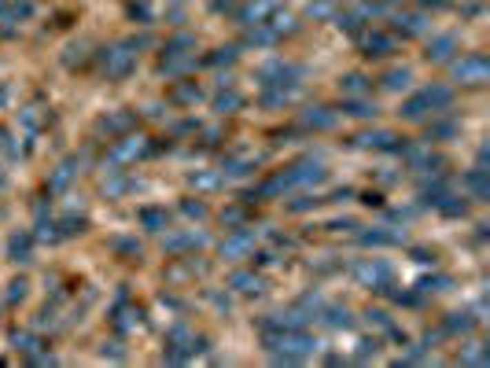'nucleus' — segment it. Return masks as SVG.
<instances>
[{
  "label": "nucleus",
  "instance_id": "nucleus-1",
  "mask_svg": "<svg viewBox=\"0 0 490 368\" xmlns=\"http://www.w3.org/2000/svg\"><path fill=\"white\" fill-rule=\"evenodd\" d=\"M321 181H325V166H321V162H314V159H306V162H295V166L273 173V177L258 188V196L269 199V196H280V192L310 188V184H321Z\"/></svg>",
  "mask_w": 490,
  "mask_h": 368
},
{
  "label": "nucleus",
  "instance_id": "nucleus-2",
  "mask_svg": "<svg viewBox=\"0 0 490 368\" xmlns=\"http://www.w3.org/2000/svg\"><path fill=\"white\" fill-rule=\"evenodd\" d=\"M450 100H453V92L446 89V85H428V89H420L417 96H409V100L402 103V118H406V122H424L428 114L446 111Z\"/></svg>",
  "mask_w": 490,
  "mask_h": 368
},
{
  "label": "nucleus",
  "instance_id": "nucleus-3",
  "mask_svg": "<svg viewBox=\"0 0 490 368\" xmlns=\"http://www.w3.org/2000/svg\"><path fill=\"white\" fill-rule=\"evenodd\" d=\"M254 78L262 81V89H295V85L306 78V67L287 63V59H269L254 70Z\"/></svg>",
  "mask_w": 490,
  "mask_h": 368
},
{
  "label": "nucleus",
  "instance_id": "nucleus-4",
  "mask_svg": "<svg viewBox=\"0 0 490 368\" xmlns=\"http://www.w3.org/2000/svg\"><path fill=\"white\" fill-rule=\"evenodd\" d=\"M103 74H108L111 81H122V78H130L133 67H136V52L133 45H111V48H103Z\"/></svg>",
  "mask_w": 490,
  "mask_h": 368
},
{
  "label": "nucleus",
  "instance_id": "nucleus-5",
  "mask_svg": "<svg viewBox=\"0 0 490 368\" xmlns=\"http://www.w3.org/2000/svg\"><path fill=\"white\" fill-rule=\"evenodd\" d=\"M453 78L461 85H483L490 78V59L483 52H468V56H461L453 63Z\"/></svg>",
  "mask_w": 490,
  "mask_h": 368
},
{
  "label": "nucleus",
  "instance_id": "nucleus-6",
  "mask_svg": "<svg viewBox=\"0 0 490 368\" xmlns=\"http://www.w3.org/2000/svg\"><path fill=\"white\" fill-rule=\"evenodd\" d=\"M358 48H361V56H369V59H383V56H391V52H398V34L365 30V34H358Z\"/></svg>",
  "mask_w": 490,
  "mask_h": 368
},
{
  "label": "nucleus",
  "instance_id": "nucleus-7",
  "mask_svg": "<svg viewBox=\"0 0 490 368\" xmlns=\"http://www.w3.org/2000/svg\"><path fill=\"white\" fill-rule=\"evenodd\" d=\"M144 155H152V144H147L144 136H122V140H114V147H111L114 166H130V162L144 159Z\"/></svg>",
  "mask_w": 490,
  "mask_h": 368
},
{
  "label": "nucleus",
  "instance_id": "nucleus-8",
  "mask_svg": "<svg viewBox=\"0 0 490 368\" xmlns=\"http://www.w3.org/2000/svg\"><path fill=\"white\" fill-rule=\"evenodd\" d=\"M354 280L358 284H365V287H376V291H383V287H391V265L387 262H358L354 265Z\"/></svg>",
  "mask_w": 490,
  "mask_h": 368
},
{
  "label": "nucleus",
  "instance_id": "nucleus-9",
  "mask_svg": "<svg viewBox=\"0 0 490 368\" xmlns=\"http://www.w3.org/2000/svg\"><path fill=\"white\" fill-rule=\"evenodd\" d=\"M273 12H280V0H247V4L236 12V19H240V26H258Z\"/></svg>",
  "mask_w": 490,
  "mask_h": 368
},
{
  "label": "nucleus",
  "instance_id": "nucleus-10",
  "mask_svg": "<svg viewBox=\"0 0 490 368\" xmlns=\"http://www.w3.org/2000/svg\"><path fill=\"white\" fill-rule=\"evenodd\" d=\"M391 23H395V34H402V37H424L431 30V19L424 12H402Z\"/></svg>",
  "mask_w": 490,
  "mask_h": 368
},
{
  "label": "nucleus",
  "instance_id": "nucleus-11",
  "mask_svg": "<svg viewBox=\"0 0 490 368\" xmlns=\"http://www.w3.org/2000/svg\"><path fill=\"white\" fill-rule=\"evenodd\" d=\"M361 147H376V151H402L406 147V136L391 133V129H376V133H361L354 136Z\"/></svg>",
  "mask_w": 490,
  "mask_h": 368
},
{
  "label": "nucleus",
  "instance_id": "nucleus-12",
  "mask_svg": "<svg viewBox=\"0 0 490 368\" xmlns=\"http://www.w3.org/2000/svg\"><path fill=\"white\" fill-rule=\"evenodd\" d=\"M251 251H254V232H247V229H236L225 243H221V254L232 258V262H236V258H247Z\"/></svg>",
  "mask_w": 490,
  "mask_h": 368
},
{
  "label": "nucleus",
  "instance_id": "nucleus-13",
  "mask_svg": "<svg viewBox=\"0 0 490 368\" xmlns=\"http://www.w3.org/2000/svg\"><path fill=\"white\" fill-rule=\"evenodd\" d=\"M465 188L472 192V199H476V203H487V199H490V181H487V170H483V166H476L472 173H465Z\"/></svg>",
  "mask_w": 490,
  "mask_h": 368
},
{
  "label": "nucleus",
  "instance_id": "nucleus-14",
  "mask_svg": "<svg viewBox=\"0 0 490 368\" xmlns=\"http://www.w3.org/2000/svg\"><path fill=\"white\" fill-rule=\"evenodd\" d=\"M457 52V37L453 34H439V37H431V45H428V59L431 63H446Z\"/></svg>",
  "mask_w": 490,
  "mask_h": 368
},
{
  "label": "nucleus",
  "instance_id": "nucleus-15",
  "mask_svg": "<svg viewBox=\"0 0 490 368\" xmlns=\"http://www.w3.org/2000/svg\"><path fill=\"white\" fill-rule=\"evenodd\" d=\"M358 243H365V247H398V243H406V232H383V229H372V232H361Z\"/></svg>",
  "mask_w": 490,
  "mask_h": 368
},
{
  "label": "nucleus",
  "instance_id": "nucleus-16",
  "mask_svg": "<svg viewBox=\"0 0 490 368\" xmlns=\"http://www.w3.org/2000/svg\"><path fill=\"white\" fill-rule=\"evenodd\" d=\"M229 287L240 291V295H258V291H262V276H258V273H247V269H240V273L229 276Z\"/></svg>",
  "mask_w": 490,
  "mask_h": 368
},
{
  "label": "nucleus",
  "instance_id": "nucleus-17",
  "mask_svg": "<svg viewBox=\"0 0 490 368\" xmlns=\"http://www.w3.org/2000/svg\"><path fill=\"white\" fill-rule=\"evenodd\" d=\"M303 125L306 129H332L336 111H328V107H310V111H303Z\"/></svg>",
  "mask_w": 490,
  "mask_h": 368
},
{
  "label": "nucleus",
  "instance_id": "nucleus-18",
  "mask_svg": "<svg viewBox=\"0 0 490 368\" xmlns=\"http://www.w3.org/2000/svg\"><path fill=\"white\" fill-rule=\"evenodd\" d=\"M243 107V96L236 89H229V85H221V92L214 96V111L218 114H232V111H240Z\"/></svg>",
  "mask_w": 490,
  "mask_h": 368
},
{
  "label": "nucleus",
  "instance_id": "nucleus-19",
  "mask_svg": "<svg viewBox=\"0 0 490 368\" xmlns=\"http://www.w3.org/2000/svg\"><path fill=\"white\" fill-rule=\"evenodd\" d=\"M339 92L343 96H365V92H372V81L365 74H347V78H339Z\"/></svg>",
  "mask_w": 490,
  "mask_h": 368
},
{
  "label": "nucleus",
  "instance_id": "nucleus-20",
  "mask_svg": "<svg viewBox=\"0 0 490 368\" xmlns=\"http://www.w3.org/2000/svg\"><path fill=\"white\" fill-rule=\"evenodd\" d=\"M409 81H413V70H409V67H395V70H387V74H383V78H380V85H383V89H387V92H398V89H406Z\"/></svg>",
  "mask_w": 490,
  "mask_h": 368
},
{
  "label": "nucleus",
  "instance_id": "nucleus-21",
  "mask_svg": "<svg viewBox=\"0 0 490 368\" xmlns=\"http://www.w3.org/2000/svg\"><path fill=\"white\" fill-rule=\"evenodd\" d=\"M343 111L354 114V118H376V103L365 100V96H347V100H343Z\"/></svg>",
  "mask_w": 490,
  "mask_h": 368
},
{
  "label": "nucleus",
  "instance_id": "nucleus-22",
  "mask_svg": "<svg viewBox=\"0 0 490 368\" xmlns=\"http://www.w3.org/2000/svg\"><path fill=\"white\" fill-rule=\"evenodd\" d=\"M203 243H207L203 232H185V236H170L166 251H188V247H203Z\"/></svg>",
  "mask_w": 490,
  "mask_h": 368
},
{
  "label": "nucleus",
  "instance_id": "nucleus-23",
  "mask_svg": "<svg viewBox=\"0 0 490 368\" xmlns=\"http://www.w3.org/2000/svg\"><path fill=\"white\" fill-rule=\"evenodd\" d=\"M166 221H170L166 210H159V207H144V210H141V225H144L147 232H163Z\"/></svg>",
  "mask_w": 490,
  "mask_h": 368
},
{
  "label": "nucleus",
  "instance_id": "nucleus-24",
  "mask_svg": "<svg viewBox=\"0 0 490 368\" xmlns=\"http://www.w3.org/2000/svg\"><path fill=\"white\" fill-rule=\"evenodd\" d=\"M254 170V159H229L225 166H221V177H247V173Z\"/></svg>",
  "mask_w": 490,
  "mask_h": 368
},
{
  "label": "nucleus",
  "instance_id": "nucleus-25",
  "mask_svg": "<svg viewBox=\"0 0 490 368\" xmlns=\"http://www.w3.org/2000/svg\"><path fill=\"white\" fill-rule=\"evenodd\" d=\"M192 188H199V192H214V188H221L225 184V177L221 173H192Z\"/></svg>",
  "mask_w": 490,
  "mask_h": 368
},
{
  "label": "nucleus",
  "instance_id": "nucleus-26",
  "mask_svg": "<svg viewBox=\"0 0 490 368\" xmlns=\"http://www.w3.org/2000/svg\"><path fill=\"white\" fill-rule=\"evenodd\" d=\"M74 173H78V170H74V162H63V166L48 177V188H67V184L74 181Z\"/></svg>",
  "mask_w": 490,
  "mask_h": 368
},
{
  "label": "nucleus",
  "instance_id": "nucleus-27",
  "mask_svg": "<svg viewBox=\"0 0 490 368\" xmlns=\"http://www.w3.org/2000/svg\"><path fill=\"white\" fill-rule=\"evenodd\" d=\"M188 48H196V37H188V34H177V37H170V41H166L163 56H177V52H188Z\"/></svg>",
  "mask_w": 490,
  "mask_h": 368
},
{
  "label": "nucleus",
  "instance_id": "nucleus-28",
  "mask_svg": "<svg viewBox=\"0 0 490 368\" xmlns=\"http://www.w3.org/2000/svg\"><path fill=\"white\" fill-rule=\"evenodd\" d=\"M336 4H339V0H310V8H306V12H310V19H332L336 15Z\"/></svg>",
  "mask_w": 490,
  "mask_h": 368
},
{
  "label": "nucleus",
  "instance_id": "nucleus-29",
  "mask_svg": "<svg viewBox=\"0 0 490 368\" xmlns=\"http://www.w3.org/2000/svg\"><path fill=\"white\" fill-rule=\"evenodd\" d=\"M476 328V317H468V313H450V320H446V331H472Z\"/></svg>",
  "mask_w": 490,
  "mask_h": 368
},
{
  "label": "nucleus",
  "instance_id": "nucleus-30",
  "mask_svg": "<svg viewBox=\"0 0 490 368\" xmlns=\"http://www.w3.org/2000/svg\"><path fill=\"white\" fill-rule=\"evenodd\" d=\"M133 122H136V118L130 111H122V114H111L108 122H103V129H108V133H122V129H130Z\"/></svg>",
  "mask_w": 490,
  "mask_h": 368
},
{
  "label": "nucleus",
  "instance_id": "nucleus-31",
  "mask_svg": "<svg viewBox=\"0 0 490 368\" xmlns=\"http://www.w3.org/2000/svg\"><path fill=\"white\" fill-rule=\"evenodd\" d=\"M174 100H181V103H196V100H199V85H196V81L177 85V89H174Z\"/></svg>",
  "mask_w": 490,
  "mask_h": 368
},
{
  "label": "nucleus",
  "instance_id": "nucleus-32",
  "mask_svg": "<svg viewBox=\"0 0 490 368\" xmlns=\"http://www.w3.org/2000/svg\"><path fill=\"white\" fill-rule=\"evenodd\" d=\"M236 56H240L236 48H218L214 56H207L203 63H207V67H221V63H225V67H229V63H236Z\"/></svg>",
  "mask_w": 490,
  "mask_h": 368
},
{
  "label": "nucleus",
  "instance_id": "nucleus-33",
  "mask_svg": "<svg viewBox=\"0 0 490 368\" xmlns=\"http://www.w3.org/2000/svg\"><path fill=\"white\" fill-rule=\"evenodd\" d=\"M325 320L332 324V328H350V324H354V320H350V313H347V309H339V306L325 309Z\"/></svg>",
  "mask_w": 490,
  "mask_h": 368
},
{
  "label": "nucleus",
  "instance_id": "nucleus-34",
  "mask_svg": "<svg viewBox=\"0 0 490 368\" xmlns=\"http://www.w3.org/2000/svg\"><path fill=\"white\" fill-rule=\"evenodd\" d=\"M12 258L15 262H30V236H12Z\"/></svg>",
  "mask_w": 490,
  "mask_h": 368
},
{
  "label": "nucleus",
  "instance_id": "nucleus-35",
  "mask_svg": "<svg viewBox=\"0 0 490 368\" xmlns=\"http://www.w3.org/2000/svg\"><path fill=\"white\" fill-rule=\"evenodd\" d=\"M317 203H321V199H317V196H299V199H292V203H287V210H295V214H303V210H310V207H317Z\"/></svg>",
  "mask_w": 490,
  "mask_h": 368
},
{
  "label": "nucleus",
  "instance_id": "nucleus-36",
  "mask_svg": "<svg viewBox=\"0 0 490 368\" xmlns=\"http://www.w3.org/2000/svg\"><path fill=\"white\" fill-rule=\"evenodd\" d=\"M461 361H465V365H487V350H483L479 343H472V350H468Z\"/></svg>",
  "mask_w": 490,
  "mask_h": 368
},
{
  "label": "nucleus",
  "instance_id": "nucleus-37",
  "mask_svg": "<svg viewBox=\"0 0 490 368\" xmlns=\"http://www.w3.org/2000/svg\"><path fill=\"white\" fill-rule=\"evenodd\" d=\"M453 133H457V125H453V122H435V125L428 129V136H439V140L453 136Z\"/></svg>",
  "mask_w": 490,
  "mask_h": 368
},
{
  "label": "nucleus",
  "instance_id": "nucleus-38",
  "mask_svg": "<svg viewBox=\"0 0 490 368\" xmlns=\"http://www.w3.org/2000/svg\"><path fill=\"white\" fill-rule=\"evenodd\" d=\"M181 210H185L188 218H207V207H203V203H192V199L181 203Z\"/></svg>",
  "mask_w": 490,
  "mask_h": 368
},
{
  "label": "nucleus",
  "instance_id": "nucleus-39",
  "mask_svg": "<svg viewBox=\"0 0 490 368\" xmlns=\"http://www.w3.org/2000/svg\"><path fill=\"white\" fill-rule=\"evenodd\" d=\"M15 346H19V350H23V354H34L41 343L34 339V335H15Z\"/></svg>",
  "mask_w": 490,
  "mask_h": 368
},
{
  "label": "nucleus",
  "instance_id": "nucleus-40",
  "mask_svg": "<svg viewBox=\"0 0 490 368\" xmlns=\"http://www.w3.org/2000/svg\"><path fill=\"white\" fill-rule=\"evenodd\" d=\"M376 350H380V343H376V339H365V343H361V350H358V361H369V357H376Z\"/></svg>",
  "mask_w": 490,
  "mask_h": 368
},
{
  "label": "nucleus",
  "instance_id": "nucleus-41",
  "mask_svg": "<svg viewBox=\"0 0 490 368\" xmlns=\"http://www.w3.org/2000/svg\"><path fill=\"white\" fill-rule=\"evenodd\" d=\"M130 15H133V19H136V15H141V19H144V23H152V8H147V4H144V0H136V4H130Z\"/></svg>",
  "mask_w": 490,
  "mask_h": 368
},
{
  "label": "nucleus",
  "instance_id": "nucleus-42",
  "mask_svg": "<svg viewBox=\"0 0 490 368\" xmlns=\"http://www.w3.org/2000/svg\"><path fill=\"white\" fill-rule=\"evenodd\" d=\"M229 8H236V0H214V12H229Z\"/></svg>",
  "mask_w": 490,
  "mask_h": 368
},
{
  "label": "nucleus",
  "instance_id": "nucleus-43",
  "mask_svg": "<svg viewBox=\"0 0 490 368\" xmlns=\"http://www.w3.org/2000/svg\"><path fill=\"white\" fill-rule=\"evenodd\" d=\"M23 295H26V284L19 280V284H12V298H23Z\"/></svg>",
  "mask_w": 490,
  "mask_h": 368
}]
</instances>
